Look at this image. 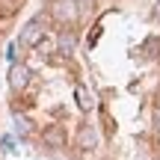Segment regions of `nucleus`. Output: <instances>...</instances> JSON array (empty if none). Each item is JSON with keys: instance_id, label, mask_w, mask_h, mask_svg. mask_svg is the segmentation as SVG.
<instances>
[{"instance_id": "nucleus-11", "label": "nucleus", "mask_w": 160, "mask_h": 160, "mask_svg": "<svg viewBox=\"0 0 160 160\" xmlns=\"http://www.w3.org/2000/svg\"><path fill=\"white\" fill-rule=\"evenodd\" d=\"M77 3H92V0H77Z\"/></svg>"}, {"instance_id": "nucleus-5", "label": "nucleus", "mask_w": 160, "mask_h": 160, "mask_svg": "<svg viewBox=\"0 0 160 160\" xmlns=\"http://www.w3.org/2000/svg\"><path fill=\"white\" fill-rule=\"evenodd\" d=\"M74 98H77V107L83 110V113H89V110L95 107V101H92V92L86 89V86H74Z\"/></svg>"}, {"instance_id": "nucleus-4", "label": "nucleus", "mask_w": 160, "mask_h": 160, "mask_svg": "<svg viewBox=\"0 0 160 160\" xmlns=\"http://www.w3.org/2000/svg\"><path fill=\"white\" fill-rule=\"evenodd\" d=\"M77 148L80 151H92V148H98V131L92 125H83L77 131Z\"/></svg>"}, {"instance_id": "nucleus-2", "label": "nucleus", "mask_w": 160, "mask_h": 160, "mask_svg": "<svg viewBox=\"0 0 160 160\" xmlns=\"http://www.w3.org/2000/svg\"><path fill=\"white\" fill-rule=\"evenodd\" d=\"M42 36H45V21H42V18H33V21L24 24L21 36H18V45L21 48H36L42 42Z\"/></svg>"}, {"instance_id": "nucleus-1", "label": "nucleus", "mask_w": 160, "mask_h": 160, "mask_svg": "<svg viewBox=\"0 0 160 160\" xmlns=\"http://www.w3.org/2000/svg\"><path fill=\"white\" fill-rule=\"evenodd\" d=\"M77 15H80L77 0H53V6H51V18H53L57 24L68 27V24L77 21Z\"/></svg>"}, {"instance_id": "nucleus-3", "label": "nucleus", "mask_w": 160, "mask_h": 160, "mask_svg": "<svg viewBox=\"0 0 160 160\" xmlns=\"http://www.w3.org/2000/svg\"><path fill=\"white\" fill-rule=\"evenodd\" d=\"M27 83H30V68L24 62H12V68H9V86H12V92L27 89Z\"/></svg>"}, {"instance_id": "nucleus-9", "label": "nucleus", "mask_w": 160, "mask_h": 160, "mask_svg": "<svg viewBox=\"0 0 160 160\" xmlns=\"http://www.w3.org/2000/svg\"><path fill=\"white\" fill-rule=\"evenodd\" d=\"M15 12V0H0V18H9Z\"/></svg>"}, {"instance_id": "nucleus-10", "label": "nucleus", "mask_w": 160, "mask_h": 160, "mask_svg": "<svg viewBox=\"0 0 160 160\" xmlns=\"http://www.w3.org/2000/svg\"><path fill=\"white\" fill-rule=\"evenodd\" d=\"M15 131L21 133V137H24V133H30V122L27 119H15Z\"/></svg>"}, {"instance_id": "nucleus-6", "label": "nucleus", "mask_w": 160, "mask_h": 160, "mask_svg": "<svg viewBox=\"0 0 160 160\" xmlns=\"http://www.w3.org/2000/svg\"><path fill=\"white\" fill-rule=\"evenodd\" d=\"M139 53H142L145 59H154L160 53V39H157V36H148V39L142 42V48H139Z\"/></svg>"}, {"instance_id": "nucleus-8", "label": "nucleus", "mask_w": 160, "mask_h": 160, "mask_svg": "<svg viewBox=\"0 0 160 160\" xmlns=\"http://www.w3.org/2000/svg\"><path fill=\"white\" fill-rule=\"evenodd\" d=\"M45 142H51V145H62V131H59V128H48L45 131Z\"/></svg>"}, {"instance_id": "nucleus-7", "label": "nucleus", "mask_w": 160, "mask_h": 160, "mask_svg": "<svg viewBox=\"0 0 160 160\" xmlns=\"http://www.w3.org/2000/svg\"><path fill=\"white\" fill-rule=\"evenodd\" d=\"M74 48H77V36H74V33H62V36H59V53L71 57Z\"/></svg>"}]
</instances>
